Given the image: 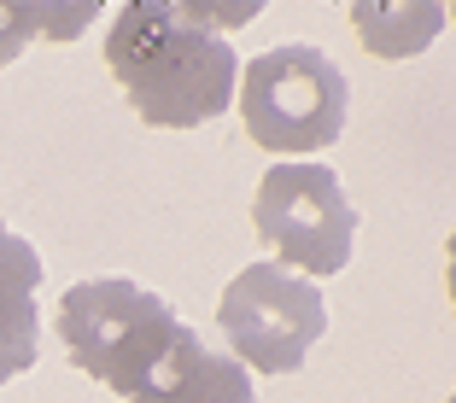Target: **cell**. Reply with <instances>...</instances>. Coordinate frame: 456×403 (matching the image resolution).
<instances>
[{
    "label": "cell",
    "mask_w": 456,
    "mask_h": 403,
    "mask_svg": "<svg viewBox=\"0 0 456 403\" xmlns=\"http://www.w3.org/2000/svg\"><path fill=\"white\" fill-rule=\"evenodd\" d=\"M211 24L200 6L164 0H129L111 12L106 70L152 129H200L234 106L240 53Z\"/></svg>",
    "instance_id": "1"
},
{
    "label": "cell",
    "mask_w": 456,
    "mask_h": 403,
    "mask_svg": "<svg viewBox=\"0 0 456 403\" xmlns=\"http://www.w3.org/2000/svg\"><path fill=\"white\" fill-rule=\"evenodd\" d=\"M59 339L70 363L106 391H118L123 403H152L205 351V339L182 327L170 298H159L129 275H100V281L70 286L59 298Z\"/></svg>",
    "instance_id": "2"
},
{
    "label": "cell",
    "mask_w": 456,
    "mask_h": 403,
    "mask_svg": "<svg viewBox=\"0 0 456 403\" xmlns=\"http://www.w3.org/2000/svg\"><path fill=\"white\" fill-rule=\"evenodd\" d=\"M246 134L264 152H322L346 134L351 88L322 47L281 41L246 59V82L234 88Z\"/></svg>",
    "instance_id": "3"
},
{
    "label": "cell",
    "mask_w": 456,
    "mask_h": 403,
    "mask_svg": "<svg viewBox=\"0 0 456 403\" xmlns=\"http://www.w3.org/2000/svg\"><path fill=\"white\" fill-rule=\"evenodd\" d=\"M216 327H223L234 363L252 375H298L316 339L328 334V304L322 286L293 275L281 263H246L228 281L223 304H216Z\"/></svg>",
    "instance_id": "4"
},
{
    "label": "cell",
    "mask_w": 456,
    "mask_h": 403,
    "mask_svg": "<svg viewBox=\"0 0 456 403\" xmlns=\"http://www.w3.org/2000/svg\"><path fill=\"white\" fill-rule=\"evenodd\" d=\"M252 222L287 257L281 269L339 275L351 263L357 205L346 199V188H339V175L328 164H275V170H264L257 199H252Z\"/></svg>",
    "instance_id": "5"
},
{
    "label": "cell",
    "mask_w": 456,
    "mask_h": 403,
    "mask_svg": "<svg viewBox=\"0 0 456 403\" xmlns=\"http://www.w3.org/2000/svg\"><path fill=\"white\" fill-rule=\"evenodd\" d=\"M36 286H41V263L0 269V386L36 368V351H41Z\"/></svg>",
    "instance_id": "6"
},
{
    "label": "cell",
    "mask_w": 456,
    "mask_h": 403,
    "mask_svg": "<svg viewBox=\"0 0 456 403\" xmlns=\"http://www.w3.org/2000/svg\"><path fill=\"white\" fill-rule=\"evenodd\" d=\"M152 403H257V391H252V375H246L234 357L200 351Z\"/></svg>",
    "instance_id": "7"
},
{
    "label": "cell",
    "mask_w": 456,
    "mask_h": 403,
    "mask_svg": "<svg viewBox=\"0 0 456 403\" xmlns=\"http://www.w3.org/2000/svg\"><path fill=\"white\" fill-rule=\"evenodd\" d=\"M94 24V6H0V65H12L18 53L29 47V36H77V29Z\"/></svg>",
    "instance_id": "8"
},
{
    "label": "cell",
    "mask_w": 456,
    "mask_h": 403,
    "mask_svg": "<svg viewBox=\"0 0 456 403\" xmlns=\"http://www.w3.org/2000/svg\"><path fill=\"white\" fill-rule=\"evenodd\" d=\"M357 29L369 36V53L403 59V53H421V47H428V36H439V29H444V12H439V6H392L387 24H375L369 12H357Z\"/></svg>",
    "instance_id": "9"
},
{
    "label": "cell",
    "mask_w": 456,
    "mask_h": 403,
    "mask_svg": "<svg viewBox=\"0 0 456 403\" xmlns=\"http://www.w3.org/2000/svg\"><path fill=\"white\" fill-rule=\"evenodd\" d=\"M24 263H41L36 246H29L24 234H12L6 222H0V269H24Z\"/></svg>",
    "instance_id": "10"
}]
</instances>
